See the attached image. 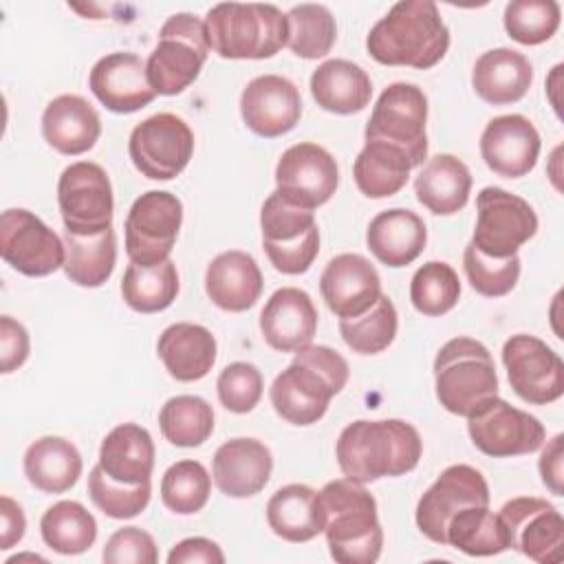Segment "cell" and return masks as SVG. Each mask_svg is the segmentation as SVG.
<instances>
[{"instance_id": "obj_1", "label": "cell", "mask_w": 564, "mask_h": 564, "mask_svg": "<svg viewBox=\"0 0 564 564\" xmlns=\"http://www.w3.org/2000/svg\"><path fill=\"white\" fill-rule=\"evenodd\" d=\"M423 454V441L414 425L401 419L352 421L335 445V458L346 478L375 482L412 471Z\"/></svg>"}, {"instance_id": "obj_2", "label": "cell", "mask_w": 564, "mask_h": 564, "mask_svg": "<svg viewBox=\"0 0 564 564\" xmlns=\"http://www.w3.org/2000/svg\"><path fill=\"white\" fill-rule=\"evenodd\" d=\"M449 48V29L432 0L397 2L366 37L368 55L383 66L427 70Z\"/></svg>"}, {"instance_id": "obj_3", "label": "cell", "mask_w": 564, "mask_h": 564, "mask_svg": "<svg viewBox=\"0 0 564 564\" xmlns=\"http://www.w3.org/2000/svg\"><path fill=\"white\" fill-rule=\"evenodd\" d=\"M348 375V361L337 350L308 344L273 379L271 405L291 425H313L326 414L330 399L346 388Z\"/></svg>"}, {"instance_id": "obj_4", "label": "cell", "mask_w": 564, "mask_h": 564, "mask_svg": "<svg viewBox=\"0 0 564 564\" xmlns=\"http://www.w3.org/2000/svg\"><path fill=\"white\" fill-rule=\"evenodd\" d=\"M328 553L339 564H372L383 549L377 500L352 478H337L319 489Z\"/></svg>"}, {"instance_id": "obj_5", "label": "cell", "mask_w": 564, "mask_h": 564, "mask_svg": "<svg viewBox=\"0 0 564 564\" xmlns=\"http://www.w3.org/2000/svg\"><path fill=\"white\" fill-rule=\"evenodd\" d=\"M207 46L223 59H267L289 40L286 13L262 2H220L205 15Z\"/></svg>"}, {"instance_id": "obj_6", "label": "cell", "mask_w": 564, "mask_h": 564, "mask_svg": "<svg viewBox=\"0 0 564 564\" xmlns=\"http://www.w3.org/2000/svg\"><path fill=\"white\" fill-rule=\"evenodd\" d=\"M434 388L438 403L469 416L487 399L498 397V375L489 348L471 337H454L434 357Z\"/></svg>"}, {"instance_id": "obj_7", "label": "cell", "mask_w": 564, "mask_h": 564, "mask_svg": "<svg viewBox=\"0 0 564 564\" xmlns=\"http://www.w3.org/2000/svg\"><path fill=\"white\" fill-rule=\"evenodd\" d=\"M205 20L194 13L170 15L161 31L154 51L145 62V75L156 95H178L189 88L207 62Z\"/></svg>"}, {"instance_id": "obj_8", "label": "cell", "mask_w": 564, "mask_h": 564, "mask_svg": "<svg viewBox=\"0 0 564 564\" xmlns=\"http://www.w3.org/2000/svg\"><path fill=\"white\" fill-rule=\"evenodd\" d=\"M427 97L416 84L394 82L381 90L366 123V141L405 152L419 167L427 159Z\"/></svg>"}, {"instance_id": "obj_9", "label": "cell", "mask_w": 564, "mask_h": 564, "mask_svg": "<svg viewBox=\"0 0 564 564\" xmlns=\"http://www.w3.org/2000/svg\"><path fill=\"white\" fill-rule=\"evenodd\" d=\"M262 249L275 271L300 275L311 269L319 253V229L311 209L286 203L275 192L260 209Z\"/></svg>"}, {"instance_id": "obj_10", "label": "cell", "mask_w": 564, "mask_h": 564, "mask_svg": "<svg viewBox=\"0 0 564 564\" xmlns=\"http://www.w3.org/2000/svg\"><path fill=\"white\" fill-rule=\"evenodd\" d=\"M538 231L535 209L502 187H482L476 196L471 245L489 258H509Z\"/></svg>"}, {"instance_id": "obj_11", "label": "cell", "mask_w": 564, "mask_h": 564, "mask_svg": "<svg viewBox=\"0 0 564 564\" xmlns=\"http://www.w3.org/2000/svg\"><path fill=\"white\" fill-rule=\"evenodd\" d=\"M57 205L68 234L90 236L110 229L115 198L106 170L93 161L64 167L57 181Z\"/></svg>"}, {"instance_id": "obj_12", "label": "cell", "mask_w": 564, "mask_h": 564, "mask_svg": "<svg viewBox=\"0 0 564 564\" xmlns=\"http://www.w3.org/2000/svg\"><path fill=\"white\" fill-rule=\"evenodd\" d=\"M183 223V203L176 194L165 189H150L141 194L123 225L126 253L130 262L152 267L170 260L172 247Z\"/></svg>"}, {"instance_id": "obj_13", "label": "cell", "mask_w": 564, "mask_h": 564, "mask_svg": "<svg viewBox=\"0 0 564 564\" xmlns=\"http://www.w3.org/2000/svg\"><path fill=\"white\" fill-rule=\"evenodd\" d=\"M128 154L143 176L172 181L194 154V132L178 115L156 112L132 128Z\"/></svg>"}, {"instance_id": "obj_14", "label": "cell", "mask_w": 564, "mask_h": 564, "mask_svg": "<svg viewBox=\"0 0 564 564\" xmlns=\"http://www.w3.org/2000/svg\"><path fill=\"white\" fill-rule=\"evenodd\" d=\"M467 432L474 447L491 458L533 454L546 441V430L538 416L500 397L487 399L467 416Z\"/></svg>"}, {"instance_id": "obj_15", "label": "cell", "mask_w": 564, "mask_h": 564, "mask_svg": "<svg viewBox=\"0 0 564 564\" xmlns=\"http://www.w3.org/2000/svg\"><path fill=\"white\" fill-rule=\"evenodd\" d=\"M0 253L18 273L44 278L64 267V240L33 212L13 207L0 218Z\"/></svg>"}, {"instance_id": "obj_16", "label": "cell", "mask_w": 564, "mask_h": 564, "mask_svg": "<svg viewBox=\"0 0 564 564\" xmlns=\"http://www.w3.org/2000/svg\"><path fill=\"white\" fill-rule=\"evenodd\" d=\"M511 390L531 405H546L564 394V361L540 337L518 333L502 346Z\"/></svg>"}, {"instance_id": "obj_17", "label": "cell", "mask_w": 564, "mask_h": 564, "mask_svg": "<svg viewBox=\"0 0 564 564\" xmlns=\"http://www.w3.org/2000/svg\"><path fill=\"white\" fill-rule=\"evenodd\" d=\"M339 185L335 156L311 141L286 148L275 165V194L302 209L328 203Z\"/></svg>"}, {"instance_id": "obj_18", "label": "cell", "mask_w": 564, "mask_h": 564, "mask_svg": "<svg viewBox=\"0 0 564 564\" xmlns=\"http://www.w3.org/2000/svg\"><path fill=\"white\" fill-rule=\"evenodd\" d=\"M465 507H489V487L476 467L458 463L443 469L419 498L414 520L427 540L445 544L449 520Z\"/></svg>"}, {"instance_id": "obj_19", "label": "cell", "mask_w": 564, "mask_h": 564, "mask_svg": "<svg viewBox=\"0 0 564 564\" xmlns=\"http://www.w3.org/2000/svg\"><path fill=\"white\" fill-rule=\"evenodd\" d=\"M498 516L509 533L511 549L538 564H557L562 560L564 520L549 500L535 496L511 498Z\"/></svg>"}, {"instance_id": "obj_20", "label": "cell", "mask_w": 564, "mask_h": 564, "mask_svg": "<svg viewBox=\"0 0 564 564\" xmlns=\"http://www.w3.org/2000/svg\"><path fill=\"white\" fill-rule=\"evenodd\" d=\"M240 117L258 137H282L291 132L302 117L300 90L282 75H258L242 88Z\"/></svg>"}, {"instance_id": "obj_21", "label": "cell", "mask_w": 564, "mask_h": 564, "mask_svg": "<svg viewBox=\"0 0 564 564\" xmlns=\"http://www.w3.org/2000/svg\"><path fill=\"white\" fill-rule=\"evenodd\" d=\"M540 148V132L524 115L494 117L480 134L485 165L505 178L527 176L538 163Z\"/></svg>"}, {"instance_id": "obj_22", "label": "cell", "mask_w": 564, "mask_h": 564, "mask_svg": "<svg viewBox=\"0 0 564 564\" xmlns=\"http://www.w3.org/2000/svg\"><path fill=\"white\" fill-rule=\"evenodd\" d=\"M319 293L328 311L339 319L366 313L381 295V278L375 264L359 253H339L319 275Z\"/></svg>"}, {"instance_id": "obj_23", "label": "cell", "mask_w": 564, "mask_h": 564, "mask_svg": "<svg viewBox=\"0 0 564 564\" xmlns=\"http://www.w3.org/2000/svg\"><path fill=\"white\" fill-rule=\"evenodd\" d=\"M88 86L97 101L110 112L130 115L154 101L145 62L128 51L108 53L95 62L88 75Z\"/></svg>"}, {"instance_id": "obj_24", "label": "cell", "mask_w": 564, "mask_h": 564, "mask_svg": "<svg viewBox=\"0 0 564 564\" xmlns=\"http://www.w3.org/2000/svg\"><path fill=\"white\" fill-rule=\"evenodd\" d=\"M317 330V308L311 295L297 286H282L260 311V333L278 352H297Z\"/></svg>"}, {"instance_id": "obj_25", "label": "cell", "mask_w": 564, "mask_h": 564, "mask_svg": "<svg viewBox=\"0 0 564 564\" xmlns=\"http://www.w3.org/2000/svg\"><path fill=\"white\" fill-rule=\"evenodd\" d=\"M273 471V456L258 438L225 441L212 460V476L220 494L229 498H249L264 489Z\"/></svg>"}, {"instance_id": "obj_26", "label": "cell", "mask_w": 564, "mask_h": 564, "mask_svg": "<svg viewBox=\"0 0 564 564\" xmlns=\"http://www.w3.org/2000/svg\"><path fill=\"white\" fill-rule=\"evenodd\" d=\"M262 271L258 262L238 249L218 253L205 271V293L223 311L242 313L262 295Z\"/></svg>"}, {"instance_id": "obj_27", "label": "cell", "mask_w": 564, "mask_h": 564, "mask_svg": "<svg viewBox=\"0 0 564 564\" xmlns=\"http://www.w3.org/2000/svg\"><path fill=\"white\" fill-rule=\"evenodd\" d=\"M101 134V119L88 99L79 95H59L42 112L44 141L66 156L88 152Z\"/></svg>"}, {"instance_id": "obj_28", "label": "cell", "mask_w": 564, "mask_h": 564, "mask_svg": "<svg viewBox=\"0 0 564 564\" xmlns=\"http://www.w3.org/2000/svg\"><path fill=\"white\" fill-rule=\"evenodd\" d=\"M425 242L427 229L423 218L403 207L379 212L366 229L370 253L390 269L412 264L423 253Z\"/></svg>"}, {"instance_id": "obj_29", "label": "cell", "mask_w": 564, "mask_h": 564, "mask_svg": "<svg viewBox=\"0 0 564 564\" xmlns=\"http://www.w3.org/2000/svg\"><path fill=\"white\" fill-rule=\"evenodd\" d=\"M216 337L209 328L192 322L167 326L156 341V352L176 381H198L209 375L216 364Z\"/></svg>"}, {"instance_id": "obj_30", "label": "cell", "mask_w": 564, "mask_h": 564, "mask_svg": "<svg viewBox=\"0 0 564 564\" xmlns=\"http://www.w3.org/2000/svg\"><path fill=\"white\" fill-rule=\"evenodd\" d=\"M533 82L531 62L513 48H491L485 51L471 68L474 93L491 104L507 106L520 101Z\"/></svg>"}, {"instance_id": "obj_31", "label": "cell", "mask_w": 564, "mask_h": 564, "mask_svg": "<svg viewBox=\"0 0 564 564\" xmlns=\"http://www.w3.org/2000/svg\"><path fill=\"white\" fill-rule=\"evenodd\" d=\"M469 167L447 152L427 159L414 178L416 200L436 216H452L460 212L469 200Z\"/></svg>"}, {"instance_id": "obj_32", "label": "cell", "mask_w": 564, "mask_h": 564, "mask_svg": "<svg viewBox=\"0 0 564 564\" xmlns=\"http://www.w3.org/2000/svg\"><path fill=\"white\" fill-rule=\"evenodd\" d=\"M99 467L117 482H148L154 469V441L137 423L112 427L99 445Z\"/></svg>"}, {"instance_id": "obj_33", "label": "cell", "mask_w": 564, "mask_h": 564, "mask_svg": "<svg viewBox=\"0 0 564 564\" xmlns=\"http://www.w3.org/2000/svg\"><path fill=\"white\" fill-rule=\"evenodd\" d=\"M269 529L286 542H308L324 533V509L319 491L308 485H284L267 502Z\"/></svg>"}, {"instance_id": "obj_34", "label": "cell", "mask_w": 564, "mask_h": 564, "mask_svg": "<svg viewBox=\"0 0 564 564\" xmlns=\"http://www.w3.org/2000/svg\"><path fill=\"white\" fill-rule=\"evenodd\" d=\"M311 95L326 112L352 115L370 104L372 82L359 64L335 57L313 70Z\"/></svg>"}, {"instance_id": "obj_35", "label": "cell", "mask_w": 564, "mask_h": 564, "mask_svg": "<svg viewBox=\"0 0 564 564\" xmlns=\"http://www.w3.org/2000/svg\"><path fill=\"white\" fill-rule=\"evenodd\" d=\"M24 476L44 494H64L82 476V454L64 436H42L24 452Z\"/></svg>"}, {"instance_id": "obj_36", "label": "cell", "mask_w": 564, "mask_h": 564, "mask_svg": "<svg viewBox=\"0 0 564 564\" xmlns=\"http://www.w3.org/2000/svg\"><path fill=\"white\" fill-rule=\"evenodd\" d=\"M414 167L416 165L405 152L383 143L366 141L355 159L352 178L364 196L388 198L405 187Z\"/></svg>"}, {"instance_id": "obj_37", "label": "cell", "mask_w": 564, "mask_h": 564, "mask_svg": "<svg viewBox=\"0 0 564 564\" xmlns=\"http://www.w3.org/2000/svg\"><path fill=\"white\" fill-rule=\"evenodd\" d=\"M64 273L70 282L84 289H97L106 284L117 264V236L115 229L101 234L77 236L64 231Z\"/></svg>"}, {"instance_id": "obj_38", "label": "cell", "mask_w": 564, "mask_h": 564, "mask_svg": "<svg viewBox=\"0 0 564 564\" xmlns=\"http://www.w3.org/2000/svg\"><path fill=\"white\" fill-rule=\"evenodd\" d=\"M445 546H454L471 557L498 555L511 549L500 516L489 507H465L458 511L447 524Z\"/></svg>"}, {"instance_id": "obj_39", "label": "cell", "mask_w": 564, "mask_h": 564, "mask_svg": "<svg viewBox=\"0 0 564 564\" xmlns=\"http://www.w3.org/2000/svg\"><path fill=\"white\" fill-rule=\"evenodd\" d=\"M40 533L44 544L55 553L79 555L95 544L97 522L82 502L59 500L42 513Z\"/></svg>"}, {"instance_id": "obj_40", "label": "cell", "mask_w": 564, "mask_h": 564, "mask_svg": "<svg viewBox=\"0 0 564 564\" xmlns=\"http://www.w3.org/2000/svg\"><path fill=\"white\" fill-rule=\"evenodd\" d=\"M178 295V271L172 260L143 267L130 262L121 280V297L137 313L165 311Z\"/></svg>"}, {"instance_id": "obj_41", "label": "cell", "mask_w": 564, "mask_h": 564, "mask_svg": "<svg viewBox=\"0 0 564 564\" xmlns=\"http://www.w3.org/2000/svg\"><path fill=\"white\" fill-rule=\"evenodd\" d=\"M159 427L172 445L198 447L214 432V410L203 397L178 394L161 405Z\"/></svg>"}, {"instance_id": "obj_42", "label": "cell", "mask_w": 564, "mask_h": 564, "mask_svg": "<svg viewBox=\"0 0 564 564\" xmlns=\"http://www.w3.org/2000/svg\"><path fill=\"white\" fill-rule=\"evenodd\" d=\"M397 328L399 315L386 293H381L366 313L339 319V335L344 344L357 355L383 352L394 341Z\"/></svg>"}, {"instance_id": "obj_43", "label": "cell", "mask_w": 564, "mask_h": 564, "mask_svg": "<svg viewBox=\"0 0 564 564\" xmlns=\"http://www.w3.org/2000/svg\"><path fill=\"white\" fill-rule=\"evenodd\" d=\"M289 40L286 46L302 59H319L330 53L337 40V24L324 4H295L286 13Z\"/></svg>"}, {"instance_id": "obj_44", "label": "cell", "mask_w": 564, "mask_h": 564, "mask_svg": "<svg viewBox=\"0 0 564 564\" xmlns=\"http://www.w3.org/2000/svg\"><path fill=\"white\" fill-rule=\"evenodd\" d=\"M460 297L458 273L443 260H430L419 267L410 282L412 306L427 317L449 313Z\"/></svg>"}, {"instance_id": "obj_45", "label": "cell", "mask_w": 564, "mask_h": 564, "mask_svg": "<svg viewBox=\"0 0 564 564\" xmlns=\"http://www.w3.org/2000/svg\"><path fill=\"white\" fill-rule=\"evenodd\" d=\"M209 491V471L203 463L192 458L170 465L161 478V500L170 511L178 516L198 513L207 505Z\"/></svg>"}, {"instance_id": "obj_46", "label": "cell", "mask_w": 564, "mask_h": 564, "mask_svg": "<svg viewBox=\"0 0 564 564\" xmlns=\"http://www.w3.org/2000/svg\"><path fill=\"white\" fill-rule=\"evenodd\" d=\"M562 22V9L555 0H513L505 7L502 24L511 40L535 46L555 35Z\"/></svg>"}, {"instance_id": "obj_47", "label": "cell", "mask_w": 564, "mask_h": 564, "mask_svg": "<svg viewBox=\"0 0 564 564\" xmlns=\"http://www.w3.org/2000/svg\"><path fill=\"white\" fill-rule=\"evenodd\" d=\"M88 496L93 505L99 511H104L108 518L128 520L139 516L148 507L152 496V485L150 480L141 485L117 482L97 463L88 474Z\"/></svg>"}, {"instance_id": "obj_48", "label": "cell", "mask_w": 564, "mask_h": 564, "mask_svg": "<svg viewBox=\"0 0 564 564\" xmlns=\"http://www.w3.org/2000/svg\"><path fill=\"white\" fill-rule=\"evenodd\" d=\"M463 269L469 286L485 297H502L511 293L520 278L518 253L509 258H489L480 253L471 242L463 251Z\"/></svg>"}, {"instance_id": "obj_49", "label": "cell", "mask_w": 564, "mask_h": 564, "mask_svg": "<svg viewBox=\"0 0 564 564\" xmlns=\"http://www.w3.org/2000/svg\"><path fill=\"white\" fill-rule=\"evenodd\" d=\"M264 381L262 372L247 361H234L225 366L216 379L218 401L234 414L251 412L262 399Z\"/></svg>"}, {"instance_id": "obj_50", "label": "cell", "mask_w": 564, "mask_h": 564, "mask_svg": "<svg viewBox=\"0 0 564 564\" xmlns=\"http://www.w3.org/2000/svg\"><path fill=\"white\" fill-rule=\"evenodd\" d=\"M106 564H156L159 549L154 538L139 527L117 529L101 551Z\"/></svg>"}, {"instance_id": "obj_51", "label": "cell", "mask_w": 564, "mask_h": 564, "mask_svg": "<svg viewBox=\"0 0 564 564\" xmlns=\"http://www.w3.org/2000/svg\"><path fill=\"white\" fill-rule=\"evenodd\" d=\"M31 344L26 328L11 315L0 317V370L4 375L18 370L29 357Z\"/></svg>"}, {"instance_id": "obj_52", "label": "cell", "mask_w": 564, "mask_h": 564, "mask_svg": "<svg viewBox=\"0 0 564 564\" xmlns=\"http://www.w3.org/2000/svg\"><path fill=\"white\" fill-rule=\"evenodd\" d=\"M538 469H540V478L544 482V487L553 494V496H564V436L555 434L551 441H546L540 460H538Z\"/></svg>"}, {"instance_id": "obj_53", "label": "cell", "mask_w": 564, "mask_h": 564, "mask_svg": "<svg viewBox=\"0 0 564 564\" xmlns=\"http://www.w3.org/2000/svg\"><path fill=\"white\" fill-rule=\"evenodd\" d=\"M192 562L223 564L225 553L209 538H185L178 544H174L172 551L167 553V564H192Z\"/></svg>"}, {"instance_id": "obj_54", "label": "cell", "mask_w": 564, "mask_h": 564, "mask_svg": "<svg viewBox=\"0 0 564 564\" xmlns=\"http://www.w3.org/2000/svg\"><path fill=\"white\" fill-rule=\"evenodd\" d=\"M0 518H2V529H0V549H11L15 546L22 538H24V531H26V518H24V511L22 507L9 498V496H2L0 498Z\"/></svg>"}]
</instances>
